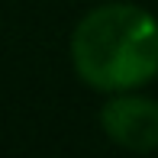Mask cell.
<instances>
[{"instance_id": "2", "label": "cell", "mask_w": 158, "mask_h": 158, "mask_svg": "<svg viewBox=\"0 0 158 158\" xmlns=\"http://www.w3.org/2000/svg\"><path fill=\"white\" fill-rule=\"evenodd\" d=\"M97 119L103 135L126 152L145 155L158 148V100L142 90L106 94Z\"/></svg>"}, {"instance_id": "1", "label": "cell", "mask_w": 158, "mask_h": 158, "mask_svg": "<svg viewBox=\"0 0 158 158\" xmlns=\"http://www.w3.org/2000/svg\"><path fill=\"white\" fill-rule=\"evenodd\" d=\"M68 55L84 87L142 90L158 77V16L132 0L100 3L71 29Z\"/></svg>"}]
</instances>
